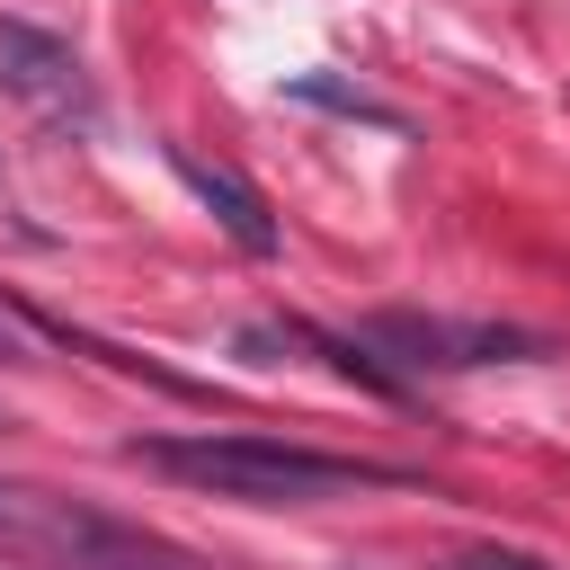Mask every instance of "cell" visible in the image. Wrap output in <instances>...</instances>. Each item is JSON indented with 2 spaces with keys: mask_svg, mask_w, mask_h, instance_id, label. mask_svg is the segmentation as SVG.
I'll use <instances>...</instances> for the list:
<instances>
[{
  "mask_svg": "<svg viewBox=\"0 0 570 570\" xmlns=\"http://www.w3.org/2000/svg\"><path fill=\"white\" fill-rule=\"evenodd\" d=\"M169 169H178V187H187V196H196V205H205V214H214V223H223V232H232L249 258H276V240H285V232H276L267 196H258L240 169H223V160H196V151H169Z\"/></svg>",
  "mask_w": 570,
  "mask_h": 570,
  "instance_id": "5b68a950",
  "label": "cell"
},
{
  "mask_svg": "<svg viewBox=\"0 0 570 570\" xmlns=\"http://www.w3.org/2000/svg\"><path fill=\"white\" fill-rule=\"evenodd\" d=\"M0 89L27 98L36 116H80V125L98 116V89H89L80 53H71L62 36L27 27V18H0Z\"/></svg>",
  "mask_w": 570,
  "mask_h": 570,
  "instance_id": "277c9868",
  "label": "cell"
},
{
  "mask_svg": "<svg viewBox=\"0 0 570 570\" xmlns=\"http://www.w3.org/2000/svg\"><path fill=\"white\" fill-rule=\"evenodd\" d=\"M18 321H36V330H45V338H62V347H89V338H80L71 321H53V312H27V303H18ZM107 365H125V356L107 347ZM125 374H151V383H178V374H160V365H125Z\"/></svg>",
  "mask_w": 570,
  "mask_h": 570,
  "instance_id": "52a82bcc",
  "label": "cell"
},
{
  "mask_svg": "<svg viewBox=\"0 0 570 570\" xmlns=\"http://www.w3.org/2000/svg\"><path fill=\"white\" fill-rule=\"evenodd\" d=\"M285 98H294V107H321V116H347V125L410 134V116H401L392 98H374V89H356V80H338V71H285Z\"/></svg>",
  "mask_w": 570,
  "mask_h": 570,
  "instance_id": "8992f818",
  "label": "cell"
},
{
  "mask_svg": "<svg viewBox=\"0 0 570 570\" xmlns=\"http://www.w3.org/2000/svg\"><path fill=\"white\" fill-rule=\"evenodd\" d=\"M365 347H374V356H401V365H436V374L552 356L543 330H517V321H454V312H374V321H365Z\"/></svg>",
  "mask_w": 570,
  "mask_h": 570,
  "instance_id": "3957f363",
  "label": "cell"
},
{
  "mask_svg": "<svg viewBox=\"0 0 570 570\" xmlns=\"http://www.w3.org/2000/svg\"><path fill=\"white\" fill-rule=\"evenodd\" d=\"M9 356H27V347H18V338H9V330H0V365H9Z\"/></svg>",
  "mask_w": 570,
  "mask_h": 570,
  "instance_id": "9c48e42d",
  "label": "cell"
},
{
  "mask_svg": "<svg viewBox=\"0 0 570 570\" xmlns=\"http://www.w3.org/2000/svg\"><path fill=\"white\" fill-rule=\"evenodd\" d=\"M436 570H552V561L508 552V543H472V552H454V561H436Z\"/></svg>",
  "mask_w": 570,
  "mask_h": 570,
  "instance_id": "ba28073f",
  "label": "cell"
},
{
  "mask_svg": "<svg viewBox=\"0 0 570 570\" xmlns=\"http://www.w3.org/2000/svg\"><path fill=\"white\" fill-rule=\"evenodd\" d=\"M0 552L53 561V570H169L151 534L98 517L89 499H53L36 481H0Z\"/></svg>",
  "mask_w": 570,
  "mask_h": 570,
  "instance_id": "7a4b0ae2",
  "label": "cell"
},
{
  "mask_svg": "<svg viewBox=\"0 0 570 570\" xmlns=\"http://www.w3.org/2000/svg\"><path fill=\"white\" fill-rule=\"evenodd\" d=\"M134 463L169 472V481H196L214 499H240V508H303V499H338V490H374V481H401L392 463H347V454H312V445H285V436H134L125 445Z\"/></svg>",
  "mask_w": 570,
  "mask_h": 570,
  "instance_id": "6da1fadb",
  "label": "cell"
}]
</instances>
